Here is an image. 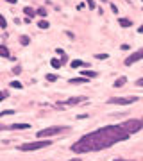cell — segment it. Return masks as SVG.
<instances>
[{
  "label": "cell",
  "instance_id": "cell-31",
  "mask_svg": "<svg viewBox=\"0 0 143 161\" xmlns=\"http://www.w3.org/2000/svg\"><path fill=\"white\" fill-rule=\"evenodd\" d=\"M114 161H132V159H114Z\"/></svg>",
  "mask_w": 143,
  "mask_h": 161
},
{
  "label": "cell",
  "instance_id": "cell-8",
  "mask_svg": "<svg viewBox=\"0 0 143 161\" xmlns=\"http://www.w3.org/2000/svg\"><path fill=\"white\" fill-rule=\"evenodd\" d=\"M80 75H84L86 79H95L98 74H97V72H91V70H84V72H82Z\"/></svg>",
  "mask_w": 143,
  "mask_h": 161
},
{
  "label": "cell",
  "instance_id": "cell-6",
  "mask_svg": "<svg viewBox=\"0 0 143 161\" xmlns=\"http://www.w3.org/2000/svg\"><path fill=\"white\" fill-rule=\"evenodd\" d=\"M140 59H143V48H140V50H136L134 54H131V56L125 59V64L131 66V64H134L136 61H140Z\"/></svg>",
  "mask_w": 143,
  "mask_h": 161
},
{
  "label": "cell",
  "instance_id": "cell-20",
  "mask_svg": "<svg viewBox=\"0 0 143 161\" xmlns=\"http://www.w3.org/2000/svg\"><path fill=\"white\" fill-rule=\"evenodd\" d=\"M38 14H40V16H47V9L45 7H40V9H38Z\"/></svg>",
  "mask_w": 143,
  "mask_h": 161
},
{
  "label": "cell",
  "instance_id": "cell-30",
  "mask_svg": "<svg viewBox=\"0 0 143 161\" xmlns=\"http://www.w3.org/2000/svg\"><path fill=\"white\" fill-rule=\"evenodd\" d=\"M138 32H141V34H143V25L140 27V29H138Z\"/></svg>",
  "mask_w": 143,
  "mask_h": 161
},
{
  "label": "cell",
  "instance_id": "cell-15",
  "mask_svg": "<svg viewBox=\"0 0 143 161\" xmlns=\"http://www.w3.org/2000/svg\"><path fill=\"white\" fill-rule=\"evenodd\" d=\"M79 66H86V63H84V61H80V59L72 61V68H79Z\"/></svg>",
  "mask_w": 143,
  "mask_h": 161
},
{
  "label": "cell",
  "instance_id": "cell-26",
  "mask_svg": "<svg viewBox=\"0 0 143 161\" xmlns=\"http://www.w3.org/2000/svg\"><path fill=\"white\" fill-rule=\"evenodd\" d=\"M88 2V6H90V9H95V2L93 0H86Z\"/></svg>",
  "mask_w": 143,
  "mask_h": 161
},
{
  "label": "cell",
  "instance_id": "cell-11",
  "mask_svg": "<svg viewBox=\"0 0 143 161\" xmlns=\"http://www.w3.org/2000/svg\"><path fill=\"white\" fill-rule=\"evenodd\" d=\"M118 23H120L122 27H131V25H132V22H131V20H127V18H120Z\"/></svg>",
  "mask_w": 143,
  "mask_h": 161
},
{
  "label": "cell",
  "instance_id": "cell-14",
  "mask_svg": "<svg viewBox=\"0 0 143 161\" xmlns=\"http://www.w3.org/2000/svg\"><path fill=\"white\" fill-rule=\"evenodd\" d=\"M23 13H25V14H27L29 18H32V16L36 14V11L32 9V7H23Z\"/></svg>",
  "mask_w": 143,
  "mask_h": 161
},
{
  "label": "cell",
  "instance_id": "cell-24",
  "mask_svg": "<svg viewBox=\"0 0 143 161\" xmlns=\"http://www.w3.org/2000/svg\"><path fill=\"white\" fill-rule=\"evenodd\" d=\"M7 95H9L7 92H0V100H4V98H7Z\"/></svg>",
  "mask_w": 143,
  "mask_h": 161
},
{
  "label": "cell",
  "instance_id": "cell-21",
  "mask_svg": "<svg viewBox=\"0 0 143 161\" xmlns=\"http://www.w3.org/2000/svg\"><path fill=\"white\" fill-rule=\"evenodd\" d=\"M11 88H22V82H18V80H11Z\"/></svg>",
  "mask_w": 143,
  "mask_h": 161
},
{
  "label": "cell",
  "instance_id": "cell-13",
  "mask_svg": "<svg viewBox=\"0 0 143 161\" xmlns=\"http://www.w3.org/2000/svg\"><path fill=\"white\" fill-rule=\"evenodd\" d=\"M9 129H29V124H13L9 125Z\"/></svg>",
  "mask_w": 143,
  "mask_h": 161
},
{
  "label": "cell",
  "instance_id": "cell-25",
  "mask_svg": "<svg viewBox=\"0 0 143 161\" xmlns=\"http://www.w3.org/2000/svg\"><path fill=\"white\" fill-rule=\"evenodd\" d=\"M13 113H14V111H0V116H4V115H13Z\"/></svg>",
  "mask_w": 143,
  "mask_h": 161
},
{
  "label": "cell",
  "instance_id": "cell-23",
  "mask_svg": "<svg viewBox=\"0 0 143 161\" xmlns=\"http://www.w3.org/2000/svg\"><path fill=\"white\" fill-rule=\"evenodd\" d=\"M95 58H97V59H107V54H97Z\"/></svg>",
  "mask_w": 143,
  "mask_h": 161
},
{
  "label": "cell",
  "instance_id": "cell-28",
  "mask_svg": "<svg viewBox=\"0 0 143 161\" xmlns=\"http://www.w3.org/2000/svg\"><path fill=\"white\" fill-rule=\"evenodd\" d=\"M138 86H143V79H138V82H136Z\"/></svg>",
  "mask_w": 143,
  "mask_h": 161
},
{
  "label": "cell",
  "instance_id": "cell-19",
  "mask_svg": "<svg viewBox=\"0 0 143 161\" xmlns=\"http://www.w3.org/2000/svg\"><path fill=\"white\" fill-rule=\"evenodd\" d=\"M0 27H2V29H6V27H7V22H6V18L2 16V14H0Z\"/></svg>",
  "mask_w": 143,
  "mask_h": 161
},
{
  "label": "cell",
  "instance_id": "cell-2",
  "mask_svg": "<svg viewBox=\"0 0 143 161\" xmlns=\"http://www.w3.org/2000/svg\"><path fill=\"white\" fill-rule=\"evenodd\" d=\"M124 127V131L129 132V134H134V132L141 131L143 129V118H132V120H125L124 124H120Z\"/></svg>",
  "mask_w": 143,
  "mask_h": 161
},
{
  "label": "cell",
  "instance_id": "cell-17",
  "mask_svg": "<svg viewBox=\"0 0 143 161\" xmlns=\"http://www.w3.org/2000/svg\"><path fill=\"white\" fill-rule=\"evenodd\" d=\"M20 43H22V45H29V43H30L29 36H22V38H20Z\"/></svg>",
  "mask_w": 143,
  "mask_h": 161
},
{
  "label": "cell",
  "instance_id": "cell-10",
  "mask_svg": "<svg viewBox=\"0 0 143 161\" xmlns=\"http://www.w3.org/2000/svg\"><path fill=\"white\" fill-rule=\"evenodd\" d=\"M127 82V77H120V79H116L114 80V88H120V86H124Z\"/></svg>",
  "mask_w": 143,
  "mask_h": 161
},
{
  "label": "cell",
  "instance_id": "cell-27",
  "mask_svg": "<svg viewBox=\"0 0 143 161\" xmlns=\"http://www.w3.org/2000/svg\"><path fill=\"white\" fill-rule=\"evenodd\" d=\"M4 129H9V125H2L0 124V131H4Z\"/></svg>",
  "mask_w": 143,
  "mask_h": 161
},
{
  "label": "cell",
  "instance_id": "cell-12",
  "mask_svg": "<svg viewBox=\"0 0 143 161\" xmlns=\"http://www.w3.org/2000/svg\"><path fill=\"white\" fill-rule=\"evenodd\" d=\"M0 56H2V58H9V48L4 47V45H0Z\"/></svg>",
  "mask_w": 143,
  "mask_h": 161
},
{
  "label": "cell",
  "instance_id": "cell-29",
  "mask_svg": "<svg viewBox=\"0 0 143 161\" xmlns=\"http://www.w3.org/2000/svg\"><path fill=\"white\" fill-rule=\"evenodd\" d=\"M6 2H9V4H16L18 0H6Z\"/></svg>",
  "mask_w": 143,
  "mask_h": 161
},
{
  "label": "cell",
  "instance_id": "cell-22",
  "mask_svg": "<svg viewBox=\"0 0 143 161\" xmlns=\"http://www.w3.org/2000/svg\"><path fill=\"white\" fill-rule=\"evenodd\" d=\"M56 79H57V75H52V74H48V75H47V80H50V82H54Z\"/></svg>",
  "mask_w": 143,
  "mask_h": 161
},
{
  "label": "cell",
  "instance_id": "cell-5",
  "mask_svg": "<svg viewBox=\"0 0 143 161\" xmlns=\"http://www.w3.org/2000/svg\"><path fill=\"white\" fill-rule=\"evenodd\" d=\"M138 97H113V98H109L107 104H120V106H127V104H132V102H136Z\"/></svg>",
  "mask_w": 143,
  "mask_h": 161
},
{
  "label": "cell",
  "instance_id": "cell-32",
  "mask_svg": "<svg viewBox=\"0 0 143 161\" xmlns=\"http://www.w3.org/2000/svg\"><path fill=\"white\" fill-rule=\"evenodd\" d=\"M70 161H80V159H70Z\"/></svg>",
  "mask_w": 143,
  "mask_h": 161
},
{
  "label": "cell",
  "instance_id": "cell-3",
  "mask_svg": "<svg viewBox=\"0 0 143 161\" xmlns=\"http://www.w3.org/2000/svg\"><path fill=\"white\" fill-rule=\"evenodd\" d=\"M68 131V127H64V125H54V127H47V129H41L36 136L40 140H45L48 138V136H56V134H59V132H66Z\"/></svg>",
  "mask_w": 143,
  "mask_h": 161
},
{
  "label": "cell",
  "instance_id": "cell-9",
  "mask_svg": "<svg viewBox=\"0 0 143 161\" xmlns=\"http://www.w3.org/2000/svg\"><path fill=\"white\" fill-rule=\"evenodd\" d=\"M86 77H77V79H70V84H84L86 82Z\"/></svg>",
  "mask_w": 143,
  "mask_h": 161
},
{
  "label": "cell",
  "instance_id": "cell-16",
  "mask_svg": "<svg viewBox=\"0 0 143 161\" xmlns=\"http://www.w3.org/2000/svg\"><path fill=\"white\" fill-rule=\"evenodd\" d=\"M48 25H50V23L47 22V20H40V22H38V27H40V29H48Z\"/></svg>",
  "mask_w": 143,
  "mask_h": 161
},
{
  "label": "cell",
  "instance_id": "cell-1",
  "mask_svg": "<svg viewBox=\"0 0 143 161\" xmlns=\"http://www.w3.org/2000/svg\"><path fill=\"white\" fill-rule=\"evenodd\" d=\"M129 136L131 134L124 131L122 125H106V127H100L97 131L90 132V134H86V136H82L80 140H77L72 145V152L84 154V152H93V150H102L114 143H118V142H124Z\"/></svg>",
  "mask_w": 143,
  "mask_h": 161
},
{
  "label": "cell",
  "instance_id": "cell-18",
  "mask_svg": "<svg viewBox=\"0 0 143 161\" xmlns=\"http://www.w3.org/2000/svg\"><path fill=\"white\" fill-rule=\"evenodd\" d=\"M50 64L54 66V68H59V66H61V61H59V59H52Z\"/></svg>",
  "mask_w": 143,
  "mask_h": 161
},
{
  "label": "cell",
  "instance_id": "cell-4",
  "mask_svg": "<svg viewBox=\"0 0 143 161\" xmlns=\"http://www.w3.org/2000/svg\"><path fill=\"white\" fill-rule=\"evenodd\" d=\"M50 140H38V142H32V143H23L20 145L18 149L23 150V152H29V150H38V149H45V147H50Z\"/></svg>",
  "mask_w": 143,
  "mask_h": 161
},
{
  "label": "cell",
  "instance_id": "cell-7",
  "mask_svg": "<svg viewBox=\"0 0 143 161\" xmlns=\"http://www.w3.org/2000/svg\"><path fill=\"white\" fill-rule=\"evenodd\" d=\"M80 102H86V97H82V95L72 97V98H68L66 102H61V104H64V106H77V104H80Z\"/></svg>",
  "mask_w": 143,
  "mask_h": 161
}]
</instances>
